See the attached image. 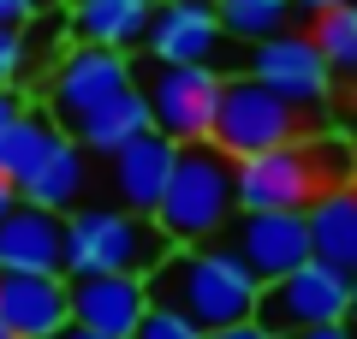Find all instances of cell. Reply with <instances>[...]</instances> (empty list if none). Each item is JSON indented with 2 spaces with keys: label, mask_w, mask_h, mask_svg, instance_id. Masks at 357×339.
<instances>
[{
  "label": "cell",
  "mask_w": 357,
  "mask_h": 339,
  "mask_svg": "<svg viewBox=\"0 0 357 339\" xmlns=\"http://www.w3.org/2000/svg\"><path fill=\"white\" fill-rule=\"evenodd\" d=\"M6 209H18V185H13L6 173H0V214H6Z\"/></svg>",
  "instance_id": "obj_29"
},
{
  "label": "cell",
  "mask_w": 357,
  "mask_h": 339,
  "mask_svg": "<svg viewBox=\"0 0 357 339\" xmlns=\"http://www.w3.org/2000/svg\"><path fill=\"white\" fill-rule=\"evenodd\" d=\"M304 36L316 42V54H321V66L333 72V84H351L357 77V6H340V13L310 18Z\"/></svg>",
  "instance_id": "obj_21"
},
{
  "label": "cell",
  "mask_w": 357,
  "mask_h": 339,
  "mask_svg": "<svg viewBox=\"0 0 357 339\" xmlns=\"http://www.w3.org/2000/svg\"><path fill=\"white\" fill-rule=\"evenodd\" d=\"M208 339H274V333L250 315V322H232V327H220V333H208Z\"/></svg>",
  "instance_id": "obj_26"
},
{
  "label": "cell",
  "mask_w": 357,
  "mask_h": 339,
  "mask_svg": "<svg viewBox=\"0 0 357 339\" xmlns=\"http://www.w3.org/2000/svg\"><path fill=\"white\" fill-rule=\"evenodd\" d=\"M0 322L13 339H54L72 327L66 274H0Z\"/></svg>",
  "instance_id": "obj_15"
},
{
  "label": "cell",
  "mask_w": 357,
  "mask_h": 339,
  "mask_svg": "<svg viewBox=\"0 0 357 339\" xmlns=\"http://www.w3.org/2000/svg\"><path fill=\"white\" fill-rule=\"evenodd\" d=\"M304 226H310V262L357 274V179L321 190L304 209Z\"/></svg>",
  "instance_id": "obj_16"
},
{
  "label": "cell",
  "mask_w": 357,
  "mask_h": 339,
  "mask_svg": "<svg viewBox=\"0 0 357 339\" xmlns=\"http://www.w3.org/2000/svg\"><path fill=\"white\" fill-rule=\"evenodd\" d=\"M42 0H0V30H24Z\"/></svg>",
  "instance_id": "obj_24"
},
{
  "label": "cell",
  "mask_w": 357,
  "mask_h": 339,
  "mask_svg": "<svg viewBox=\"0 0 357 339\" xmlns=\"http://www.w3.org/2000/svg\"><path fill=\"white\" fill-rule=\"evenodd\" d=\"M30 66V42L24 30H0V84H18Z\"/></svg>",
  "instance_id": "obj_23"
},
{
  "label": "cell",
  "mask_w": 357,
  "mask_h": 339,
  "mask_svg": "<svg viewBox=\"0 0 357 339\" xmlns=\"http://www.w3.org/2000/svg\"><path fill=\"white\" fill-rule=\"evenodd\" d=\"M143 131H149V101H143V89H126V96L102 101V107H89L77 126H66V137H72L84 155L107 161L114 149H126V143L143 137Z\"/></svg>",
  "instance_id": "obj_18"
},
{
  "label": "cell",
  "mask_w": 357,
  "mask_h": 339,
  "mask_svg": "<svg viewBox=\"0 0 357 339\" xmlns=\"http://www.w3.org/2000/svg\"><path fill=\"white\" fill-rule=\"evenodd\" d=\"M149 6L155 0H72V36L89 48H114L131 54L143 48V30H149Z\"/></svg>",
  "instance_id": "obj_17"
},
{
  "label": "cell",
  "mask_w": 357,
  "mask_h": 339,
  "mask_svg": "<svg viewBox=\"0 0 357 339\" xmlns=\"http://www.w3.org/2000/svg\"><path fill=\"white\" fill-rule=\"evenodd\" d=\"M215 18L227 30V42L256 48V42L292 30V0H215Z\"/></svg>",
  "instance_id": "obj_20"
},
{
  "label": "cell",
  "mask_w": 357,
  "mask_h": 339,
  "mask_svg": "<svg viewBox=\"0 0 357 339\" xmlns=\"http://www.w3.org/2000/svg\"><path fill=\"white\" fill-rule=\"evenodd\" d=\"M345 327L357 333V274H351V298H345Z\"/></svg>",
  "instance_id": "obj_31"
},
{
  "label": "cell",
  "mask_w": 357,
  "mask_h": 339,
  "mask_svg": "<svg viewBox=\"0 0 357 339\" xmlns=\"http://www.w3.org/2000/svg\"><path fill=\"white\" fill-rule=\"evenodd\" d=\"M345 298H351V274H340L328 262H298L292 274L268 280L256 292V322L274 339H292V333H310V327L345 322Z\"/></svg>",
  "instance_id": "obj_7"
},
{
  "label": "cell",
  "mask_w": 357,
  "mask_h": 339,
  "mask_svg": "<svg viewBox=\"0 0 357 339\" xmlns=\"http://www.w3.org/2000/svg\"><path fill=\"white\" fill-rule=\"evenodd\" d=\"M173 161H178V143H167L161 131L131 137L126 149H114V155L102 161L107 202H114V209H131V214H155L167 179H173Z\"/></svg>",
  "instance_id": "obj_12"
},
{
  "label": "cell",
  "mask_w": 357,
  "mask_h": 339,
  "mask_svg": "<svg viewBox=\"0 0 357 339\" xmlns=\"http://www.w3.org/2000/svg\"><path fill=\"white\" fill-rule=\"evenodd\" d=\"M215 250L232 256L256 286H268L298 262H310V226L304 214H232L215 232Z\"/></svg>",
  "instance_id": "obj_10"
},
{
  "label": "cell",
  "mask_w": 357,
  "mask_h": 339,
  "mask_svg": "<svg viewBox=\"0 0 357 339\" xmlns=\"http://www.w3.org/2000/svg\"><path fill=\"white\" fill-rule=\"evenodd\" d=\"M143 286H149L155 310H173L178 322H191L197 333H220V327H232V322H250L256 292H262L232 256H220L215 244L167 250V262L155 268Z\"/></svg>",
  "instance_id": "obj_1"
},
{
  "label": "cell",
  "mask_w": 357,
  "mask_h": 339,
  "mask_svg": "<svg viewBox=\"0 0 357 339\" xmlns=\"http://www.w3.org/2000/svg\"><path fill=\"white\" fill-rule=\"evenodd\" d=\"M0 339H13V333H6V322H0Z\"/></svg>",
  "instance_id": "obj_33"
},
{
  "label": "cell",
  "mask_w": 357,
  "mask_h": 339,
  "mask_svg": "<svg viewBox=\"0 0 357 339\" xmlns=\"http://www.w3.org/2000/svg\"><path fill=\"white\" fill-rule=\"evenodd\" d=\"M131 339H208V333H197V327L178 322L173 310H155V303H149V315L131 327Z\"/></svg>",
  "instance_id": "obj_22"
},
{
  "label": "cell",
  "mask_w": 357,
  "mask_h": 339,
  "mask_svg": "<svg viewBox=\"0 0 357 339\" xmlns=\"http://www.w3.org/2000/svg\"><path fill=\"white\" fill-rule=\"evenodd\" d=\"M72 327L102 339H131V327L149 315V286L137 274H72L66 280Z\"/></svg>",
  "instance_id": "obj_11"
},
{
  "label": "cell",
  "mask_w": 357,
  "mask_h": 339,
  "mask_svg": "<svg viewBox=\"0 0 357 339\" xmlns=\"http://www.w3.org/2000/svg\"><path fill=\"white\" fill-rule=\"evenodd\" d=\"M340 89H345V119L357 126V77H351V84H340Z\"/></svg>",
  "instance_id": "obj_30"
},
{
  "label": "cell",
  "mask_w": 357,
  "mask_h": 339,
  "mask_svg": "<svg viewBox=\"0 0 357 339\" xmlns=\"http://www.w3.org/2000/svg\"><path fill=\"white\" fill-rule=\"evenodd\" d=\"M0 274H66V220L48 209H18L0 214Z\"/></svg>",
  "instance_id": "obj_14"
},
{
  "label": "cell",
  "mask_w": 357,
  "mask_h": 339,
  "mask_svg": "<svg viewBox=\"0 0 357 339\" xmlns=\"http://www.w3.org/2000/svg\"><path fill=\"white\" fill-rule=\"evenodd\" d=\"M96 179H102V161L96 155H84L72 137H54V149L42 155V167L18 185V202H30V209H48V214H72V209H84V202H96L89 190H96Z\"/></svg>",
  "instance_id": "obj_13"
},
{
  "label": "cell",
  "mask_w": 357,
  "mask_h": 339,
  "mask_svg": "<svg viewBox=\"0 0 357 339\" xmlns=\"http://www.w3.org/2000/svg\"><path fill=\"white\" fill-rule=\"evenodd\" d=\"M54 339H102V333H84V327H60Z\"/></svg>",
  "instance_id": "obj_32"
},
{
  "label": "cell",
  "mask_w": 357,
  "mask_h": 339,
  "mask_svg": "<svg viewBox=\"0 0 357 339\" xmlns=\"http://www.w3.org/2000/svg\"><path fill=\"white\" fill-rule=\"evenodd\" d=\"M126 89H137V60H131V54L77 42V48H66L60 60H54V72L42 77V113L54 119V131H66V126H77L89 107H102V101L126 96Z\"/></svg>",
  "instance_id": "obj_6"
},
{
  "label": "cell",
  "mask_w": 357,
  "mask_h": 339,
  "mask_svg": "<svg viewBox=\"0 0 357 339\" xmlns=\"http://www.w3.org/2000/svg\"><path fill=\"white\" fill-rule=\"evenodd\" d=\"M54 137H60V131H54L48 113H42V107H24L13 126L0 131V173L13 179V185H24V179L42 167V155L54 149Z\"/></svg>",
  "instance_id": "obj_19"
},
{
  "label": "cell",
  "mask_w": 357,
  "mask_h": 339,
  "mask_svg": "<svg viewBox=\"0 0 357 339\" xmlns=\"http://www.w3.org/2000/svg\"><path fill=\"white\" fill-rule=\"evenodd\" d=\"M340 6H357V0H292V13H304V18H321V13H340Z\"/></svg>",
  "instance_id": "obj_27"
},
{
  "label": "cell",
  "mask_w": 357,
  "mask_h": 339,
  "mask_svg": "<svg viewBox=\"0 0 357 339\" xmlns=\"http://www.w3.org/2000/svg\"><path fill=\"white\" fill-rule=\"evenodd\" d=\"M173 244L149 214L114 209V202H84L66 214V280L72 274H137L149 280L167 262Z\"/></svg>",
  "instance_id": "obj_2"
},
{
  "label": "cell",
  "mask_w": 357,
  "mask_h": 339,
  "mask_svg": "<svg viewBox=\"0 0 357 339\" xmlns=\"http://www.w3.org/2000/svg\"><path fill=\"white\" fill-rule=\"evenodd\" d=\"M304 131H316L304 113H292L274 89H262L256 77L232 72L220 77V101H215V126H208V143H215L227 161H250V155H268L280 143H298Z\"/></svg>",
  "instance_id": "obj_4"
},
{
  "label": "cell",
  "mask_w": 357,
  "mask_h": 339,
  "mask_svg": "<svg viewBox=\"0 0 357 339\" xmlns=\"http://www.w3.org/2000/svg\"><path fill=\"white\" fill-rule=\"evenodd\" d=\"M244 77H256L262 89H274L292 113H304L310 126H328V113H333V72L321 66L316 42H310L304 30H280V36L244 48Z\"/></svg>",
  "instance_id": "obj_5"
},
{
  "label": "cell",
  "mask_w": 357,
  "mask_h": 339,
  "mask_svg": "<svg viewBox=\"0 0 357 339\" xmlns=\"http://www.w3.org/2000/svg\"><path fill=\"white\" fill-rule=\"evenodd\" d=\"M220 77L215 66H143L137 89L149 101V131H161L167 143H208L215 126V101H220Z\"/></svg>",
  "instance_id": "obj_8"
},
{
  "label": "cell",
  "mask_w": 357,
  "mask_h": 339,
  "mask_svg": "<svg viewBox=\"0 0 357 339\" xmlns=\"http://www.w3.org/2000/svg\"><path fill=\"white\" fill-rule=\"evenodd\" d=\"M232 161L215 149V143H185L173 161V179H167L161 202H155L149 220L161 226V239L173 250L185 244H215V232L232 220Z\"/></svg>",
  "instance_id": "obj_3"
},
{
  "label": "cell",
  "mask_w": 357,
  "mask_h": 339,
  "mask_svg": "<svg viewBox=\"0 0 357 339\" xmlns=\"http://www.w3.org/2000/svg\"><path fill=\"white\" fill-rule=\"evenodd\" d=\"M238 42H227L215 0H155L149 6V30H143V60L149 66H215L220 72V60Z\"/></svg>",
  "instance_id": "obj_9"
},
{
  "label": "cell",
  "mask_w": 357,
  "mask_h": 339,
  "mask_svg": "<svg viewBox=\"0 0 357 339\" xmlns=\"http://www.w3.org/2000/svg\"><path fill=\"white\" fill-rule=\"evenodd\" d=\"M292 339H357L345 322H333V327H310V333H292Z\"/></svg>",
  "instance_id": "obj_28"
},
{
  "label": "cell",
  "mask_w": 357,
  "mask_h": 339,
  "mask_svg": "<svg viewBox=\"0 0 357 339\" xmlns=\"http://www.w3.org/2000/svg\"><path fill=\"white\" fill-rule=\"evenodd\" d=\"M18 113H24V96H18V84H0V131L13 126Z\"/></svg>",
  "instance_id": "obj_25"
}]
</instances>
